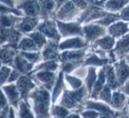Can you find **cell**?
<instances>
[{
    "label": "cell",
    "mask_w": 129,
    "mask_h": 118,
    "mask_svg": "<svg viewBox=\"0 0 129 118\" xmlns=\"http://www.w3.org/2000/svg\"><path fill=\"white\" fill-rule=\"evenodd\" d=\"M12 28H5L0 27V47L8 44Z\"/></svg>",
    "instance_id": "obj_44"
},
{
    "label": "cell",
    "mask_w": 129,
    "mask_h": 118,
    "mask_svg": "<svg viewBox=\"0 0 129 118\" xmlns=\"http://www.w3.org/2000/svg\"><path fill=\"white\" fill-rule=\"evenodd\" d=\"M105 79H106V85H108L113 91L119 90L121 87L119 80L116 76L115 70H114L113 65L112 63L105 65Z\"/></svg>",
    "instance_id": "obj_29"
},
{
    "label": "cell",
    "mask_w": 129,
    "mask_h": 118,
    "mask_svg": "<svg viewBox=\"0 0 129 118\" xmlns=\"http://www.w3.org/2000/svg\"><path fill=\"white\" fill-rule=\"evenodd\" d=\"M56 20V19H55ZM58 30L61 34V39H67L70 37L81 36L83 37V25L78 21H71V22H63V21L56 20Z\"/></svg>",
    "instance_id": "obj_5"
},
{
    "label": "cell",
    "mask_w": 129,
    "mask_h": 118,
    "mask_svg": "<svg viewBox=\"0 0 129 118\" xmlns=\"http://www.w3.org/2000/svg\"><path fill=\"white\" fill-rule=\"evenodd\" d=\"M61 63L58 60H48V61H41L38 64L34 66L33 70V73H35L37 72H58L60 70Z\"/></svg>",
    "instance_id": "obj_26"
},
{
    "label": "cell",
    "mask_w": 129,
    "mask_h": 118,
    "mask_svg": "<svg viewBox=\"0 0 129 118\" xmlns=\"http://www.w3.org/2000/svg\"><path fill=\"white\" fill-rule=\"evenodd\" d=\"M117 61L126 58L129 54V34L119 38L117 41L114 49L112 50Z\"/></svg>",
    "instance_id": "obj_18"
},
{
    "label": "cell",
    "mask_w": 129,
    "mask_h": 118,
    "mask_svg": "<svg viewBox=\"0 0 129 118\" xmlns=\"http://www.w3.org/2000/svg\"><path fill=\"white\" fill-rule=\"evenodd\" d=\"M113 68L115 70L116 76L120 86H122L127 80H129V65L126 59H121L114 63Z\"/></svg>",
    "instance_id": "obj_19"
},
{
    "label": "cell",
    "mask_w": 129,
    "mask_h": 118,
    "mask_svg": "<svg viewBox=\"0 0 129 118\" xmlns=\"http://www.w3.org/2000/svg\"><path fill=\"white\" fill-rule=\"evenodd\" d=\"M2 65H3V64H2V63H1V62H0V69H1V67H2Z\"/></svg>",
    "instance_id": "obj_59"
},
{
    "label": "cell",
    "mask_w": 129,
    "mask_h": 118,
    "mask_svg": "<svg viewBox=\"0 0 129 118\" xmlns=\"http://www.w3.org/2000/svg\"><path fill=\"white\" fill-rule=\"evenodd\" d=\"M0 3L12 8H16V0H0Z\"/></svg>",
    "instance_id": "obj_51"
},
{
    "label": "cell",
    "mask_w": 129,
    "mask_h": 118,
    "mask_svg": "<svg viewBox=\"0 0 129 118\" xmlns=\"http://www.w3.org/2000/svg\"><path fill=\"white\" fill-rule=\"evenodd\" d=\"M52 118H56V117H52Z\"/></svg>",
    "instance_id": "obj_60"
},
{
    "label": "cell",
    "mask_w": 129,
    "mask_h": 118,
    "mask_svg": "<svg viewBox=\"0 0 129 118\" xmlns=\"http://www.w3.org/2000/svg\"><path fill=\"white\" fill-rule=\"evenodd\" d=\"M65 82L70 86V90H77L84 86V82L83 79L72 74H65L64 75Z\"/></svg>",
    "instance_id": "obj_36"
},
{
    "label": "cell",
    "mask_w": 129,
    "mask_h": 118,
    "mask_svg": "<svg viewBox=\"0 0 129 118\" xmlns=\"http://www.w3.org/2000/svg\"><path fill=\"white\" fill-rule=\"evenodd\" d=\"M36 30L41 32L48 41H54L57 42L61 41V34L59 33L57 23L54 19H41V22L38 25Z\"/></svg>",
    "instance_id": "obj_4"
},
{
    "label": "cell",
    "mask_w": 129,
    "mask_h": 118,
    "mask_svg": "<svg viewBox=\"0 0 129 118\" xmlns=\"http://www.w3.org/2000/svg\"><path fill=\"white\" fill-rule=\"evenodd\" d=\"M8 13H12L14 15L18 16V17H23V13L21 12L20 10L16 7V8H12V7H9L7 5H4V4L0 3V15L2 14H8Z\"/></svg>",
    "instance_id": "obj_43"
},
{
    "label": "cell",
    "mask_w": 129,
    "mask_h": 118,
    "mask_svg": "<svg viewBox=\"0 0 129 118\" xmlns=\"http://www.w3.org/2000/svg\"><path fill=\"white\" fill-rule=\"evenodd\" d=\"M83 38L86 40L87 42H95L101 37L108 34L107 28L98 25L96 23H89V24L83 25Z\"/></svg>",
    "instance_id": "obj_7"
},
{
    "label": "cell",
    "mask_w": 129,
    "mask_h": 118,
    "mask_svg": "<svg viewBox=\"0 0 129 118\" xmlns=\"http://www.w3.org/2000/svg\"><path fill=\"white\" fill-rule=\"evenodd\" d=\"M121 114H122L123 115H125L126 118H129V99L127 101V105H126V107L125 108V109L121 112Z\"/></svg>",
    "instance_id": "obj_54"
},
{
    "label": "cell",
    "mask_w": 129,
    "mask_h": 118,
    "mask_svg": "<svg viewBox=\"0 0 129 118\" xmlns=\"http://www.w3.org/2000/svg\"><path fill=\"white\" fill-rule=\"evenodd\" d=\"M83 62H65L61 63L60 70L64 72V74H70L71 72H75L79 67L83 66Z\"/></svg>",
    "instance_id": "obj_39"
},
{
    "label": "cell",
    "mask_w": 129,
    "mask_h": 118,
    "mask_svg": "<svg viewBox=\"0 0 129 118\" xmlns=\"http://www.w3.org/2000/svg\"><path fill=\"white\" fill-rule=\"evenodd\" d=\"M21 17L14 15L12 13L2 14L0 15V27L5 28H12L15 27Z\"/></svg>",
    "instance_id": "obj_33"
},
{
    "label": "cell",
    "mask_w": 129,
    "mask_h": 118,
    "mask_svg": "<svg viewBox=\"0 0 129 118\" xmlns=\"http://www.w3.org/2000/svg\"><path fill=\"white\" fill-rule=\"evenodd\" d=\"M64 72L61 70L58 72V77L56 79V82L51 92V98H52V104H56L58 100H60L61 96L62 95L63 92L65 91V79H64Z\"/></svg>",
    "instance_id": "obj_21"
},
{
    "label": "cell",
    "mask_w": 129,
    "mask_h": 118,
    "mask_svg": "<svg viewBox=\"0 0 129 118\" xmlns=\"http://www.w3.org/2000/svg\"><path fill=\"white\" fill-rule=\"evenodd\" d=\"M58 72H37L34 73V77L37 79L41 86L46 88L47 90L52 92L56 79L58 77Z\"/></svg>",
    "instance_id": "obj_12"
},
{
    "label": "cell",
    "mask_w": 129,
    "mask_h": 118,
    "mask_svg": "<svg viewBox=\"0 0 129 118\" xmlns=\"http://www.w3.org/2000/svg\"><path fill=\"white\" fill-rule=\"evenodd\" d=\"M71 113L70 110L64 108L60 104H54L51 107V115L52 117L56 118H66Z\"/></svg>",
    "instance_id": "obj_38"
},
{
    "label": "cell",
    "mask_w": 129,
    "mask_h": 118,
    "mask_svg": "<svg viewBox=\"0 0 129 118\" xmlns=\"http://www.w3.org/2000/svg\"><path fill=\"white\" fill-rule=\"evenodd\" d=\"M90 99L89 93L85 86L77 90L65 89L62 95L60 98L59 104L73 112H81L84 109L85 103Z\"/></svg>",
    "instance_id": "obj_2"
},
{
    "label": "cell",
    "mask_w": 129,
    "mask_h": 118,
    "mask_svg": "<svg viewBox=\"0 0 129 118\" xmlns=\"http://www.w3.org/2000/svg\"><path fill=\"white\" fill-rule=\"evenodd\" d=\"M42 61L48 60H58L60 61L61 51L59 50V42L54 41H48L47 45L41 50Z\"/></svg>",
    "instance_id": "obj_14"
},
{
    "label": "cell",
    "mask_w": 129,
    "mask_h": 118,
    "mask_svg": "<svg viewBox=\"0 0 129 118\" xmlns=\"http://www.w3.org/2000/svg\"><path fill=\"white\" fill-rule=\"evenodd\" d=\"M89 47V42L81 36L70 37L64 39L59 42L60 51H66V50H84Z\"/></svg>",
    "instance_id": "obj_9"
},
{
    "label": "cell",
    "mask_w": 129,
    "mask_h": 118,
    "mask_svg": "<svg viewBox=\"0 0 129 118\" xmlns=\"http://www.w3.org/2000/svg\"><path fill=\"white\" fill-rule=\"evenodd\" d=\"M116 39L111 36L110 34H106V35L101 37L95 42H93V47L98 48L99 50H101L103 51L110 52L114 49L116 44Z\"/></svg>",
    "instance_id": "obj_28"
},
{
    "label": "cell",
    "mask_w": 129,
    "mask_h": 118,
    "mask_svg": "<svg viewBox=\"0 0 129 118\" xmlns=\"http://www.w3.org/2000/svg\"><path fill=\"white\" fill-rule=\"evenodd\" d=\"M29 99L33 101V110L36 118H52L51 92L43 86H37L31 92Z\"/></svg>",
    "instance_id": "obj_1"
},
{
    "label": "cell",
    "mask_w": 129,
    "mask_h": 118,
    "mask_svg": "<svg viewBox=\"0 0 129 118\" xmlns=\"http://www.w3.org/2000/svg\"><path fill=\"white\" fill-rule=\"evenodd\" d=\"M24 16L34 18H41V6L39 0H22L17 5Z\"/></svg>",
    "instance_id": "obj_11"
},
{
    "label": "cell",
    "mask_w": 129,
    "mask_h": 118,
    "mask_svg": "<svg viewBox=\"0 0 129 118\" xmlns=\"http://www.w3.org/2000/svg\"><path fill=\"white\" fill-rule=\"evenodd\" d=\"M18 54V50L16 48L11 45L5 44L0 47V62L3 65L13 67L14 60Z\"/></svg>",
    "instance_id": "obj_15"
},
{
    "label": "cell",
    "mask_w": 129,
    "mask_h": 118,
    "mask_svg": "<svg viewBox=\"0 0 129 118\" xmlns=\"http://www.w3.org/2000/svg\"><path fill=\"white\" fill-rule=\"evenodd\" d=\"M119 118H126V116H125V115H122V114H121V116H120V117H119Z\"/></svg>",
    "instance_id": "obj_58"
},
{
    "label": "cell",
    "mask_w": 129,
    "mask_h": 118,
    "mask_svg": "<svg viewBox=\"0 0 129 118\" xmlns=\"http://www.w3.org/2000/svg\"><path fill=\"white\" fill-rule=\"evenodd\" d=\"M107 33L113 38H121L126 34H129V25L127 22L119 20L113 23L107 28Z\"/></svg>",
    "instance_id": "obj_22"
},
{
    "label": "cell",
    "mask_w": 129,
    "mask_h": 118,
    "mask_svg": "<svg viewBox=\"0 0 129 118\" xmlns=\"http://www.w3.org/2000/svg\"><path fill=\"white\" fill-rule=\"evenodd\" d=\"M111 63L109 57H103L98 53H91L87 55L86 58L83 62V66H94V67H104L105 65Z\"/></svg>",
    "instance_id": "obj_25"
},
{
    "label": "cell",
    "mask_w": 129,
    "mask_h": 118,
    "mask_svg": "<svg viewBox=\"0 0 129 118\" xmlns=\"http://www.w3.org/2000/svg\"><path fill=\"white\" fill-rule=\"evenodd\" d=\"M12 69H13L12 67L8 65H2L0 69V86H5L8 83V79L10 78Z\"/></svg>",
    "instance_id": "obj_42"
},
{
    "label": "cell",
    "mask_w": 129,
    "mask_h": 118,
    "mask_svg": "<svg viewBox=\"0 0 129 118\" xmlns=\"http://www.w3.org/2000/svg\"><path fill=\"white\" fill-rule=\"evenodd\" d=\"M2 89L5 93L10 107H12L14 109H18L19 103L22 100H21V96L19 94L17 86H16V83L6 84L2 86Z\"/></svg>",
    "instance_id": "obj_13"
},
{
    "label": "cell",
    "mask_w": 129,
    "mask_h": 118,
    "mask_svg": "<svg viewBox=\"0 0 129 118\" xmlns=\"http://www.w3.org/2000/svg\"><path fill=\"white\" fill-rule=\"evenodd\" d=\"M35 65L31 63L18 51L12 68L17 70L21 75H32Z\"/></svg>",
    "instance_id": "obj_16"
},
{
    "label": "cell",
    "mask_w": 129,
    "mask_h": 118,
    "mask_svg": "<svg viewBox=\"0 0 129 118\" xmlns=\"http://www.w3.org/2000/svg\"><path fill=\"white\" fill-rule=\"evenodd\" d=\"M105 85H106V79H105V66H104L98 72V79L90 94V99L98 101L99 93L102 91V89L105 87Z\"/></svg>",
    "instance_id": "obj_24"
},
{
    "label": "cell",
    "mask_w": 129,
    "mask_h": 118,
    "mask_svg": "<svg viewBox=\"0 0 129 118\" xmlns=\"http://www.w3.org/2000/svg\"><path fill=\"white\" fill-rule=\"evenodd\" d=\"M125 59H126V63H128V65H129V54H128L127 56H126V58H125Z\"/></svg>",
    "instance_id": "obj_57"
},
{
    "label": "cell",
    "mask_w": 129,
    "mask_h": 118,
    "mask_svg": "<svg viewBox=\"0 0 129 118\" xmlns=\"http://www.w3.org/2000/svg\"><path fill=\"white\" fill-rule=\"evenodd\" d=\"M112 92H113V90L108 85H105V87L102 89V91L99 93L98 101H100L102 102L106 103V104H110L111 101H112Z\"/></svg>",
    "instance_id": "obj_41"
},
{
    "label": "cell",
    "mask_w": 129,
    "mask_h": 118,
    "mask_svg": "<svg viewBox=\"0 0 129 118\" xmlns=\"http://www.w3.org/2000/svg\"><path fill=\"white\" fill-rule=\"evenodd\" d=\"M82 118H99L100 116V113L90 108H84L83 111L80 112Z\"/></svg>",
    "instance_id": "obj_45"
},
{
    "label": "cell",
    "mask_w": 129,
    "mask_h": 118,
    "mask_svg": "<svg viewBox=\"0 0 129 118\" xmlns=\"http://www.w3.org/2000/svg\"><path fill=\"white\" fill-rule=\"evenodd\" d=\"M66 118H82L79 112H71Z\"/></svg>",
    "instance_id": "obj_56"
},
{
    "label": "cell",
    "mask_w": 129,
    "mask_h": 118,
    "mask_svg": "<svg viewBox=\"0 0 129 118\" xmlns=\"http://www.w3.org/2000/svg\"><path fill=\"white\" fill-rule=\"evenodd\" d=\"M20 76H21V74L19 73L17 70H15V69H12V72H11L10 78H9V79H8V83H7V84H12V83H16L18 80H19V79L20 78Z\"/></svg>",
    "instance_id": "obj_47"
},
{
    "label": "cell",
    "mask_w": 129,
    "mask_h": 118,
    "mask_svg": "<svg viewBox=\"0 0 129 118\" xmlns=\"http://www.w3.org/2000/svg\"><path fill=\"white\" fill-rule=\"evenodd\" d=\"M84 108H90V109L96 110L99 113H100V115L116 112L115 110L111 108V106L109 104H106V103L102 102L100 101H95V100H90V99H89L86 101Z\"/></svg>",
    "instance_id": "obj_27"
},
{
    "label": "cell",
    "mask_w": 129,
    "mask_h": 118,
    "mask_svg": "<svg viewBox=\"0 0 129 118\" xmlns=\"http://www.w3.org/2000/svg\"><path fill=\"white\" fill-rule=\"evenodd\" d=\"M81 13L82 11L70 0L56 11L54 14V19L63 22L77 21V19Z\"/></svg>",
    "instance_id": "obj_3"
},
{
    "label": "cell",
    "mask_w": 129,
    "mask_h": 118,
    "mask_svg": "<svg viewBox=\"0 0 129 118\" xmlns=\"http://www.w3.org/2000/svg\"><path fill=\"white\" fill-rule=\"evenodd\" d=\"M27 35H28L29 37L35 42L36 46H37V48L39 49L40 51L46 46L47 43H48V40L38 30H35V31H34V32L30 33V34H27Z\"/></svg>",
    "instance_id": "obj_37"
},
{
    "label": "cell",
    "mask_w": 129,
    "mask_h": 118,
    "mask_svg": "<svg viewBox=\"0 0 129 118\" xmlns=\"http://www.w3.org/2000/svg\"><path fill=\"white\" fill-rule=\"evenodd\" d=\"M41 6V19H54L56 12V5L54 0H39Z\"/></svg>",
    "instance_id": "obj_23"
},
{
    "label": "cell",
    "mask_w": 129,
    "mask_h": 118,
    "mask_svg": "<svg viewBox=\"0 0 129 118\" xmlns=\"http://www.w3.org/2000/svg\"><path fill=\"white\" fill-rule=\"evenodd\" d=\"M119 16H120V20L125 21V22H129V5H126L119 12Z\"/></svg>",
    "instance_id": "obj_49"
},
{
    "label": "cell",
    "mask_w": 129,
    "mask_h": 118,
    "mask_svg": "<svg viewBox=\"0 0 129 118\" xmlns=\"http://www.w3.org/2000/svg\"><path fill=\"white\" fill-rule=\"evenodd\" d=\"M54 3H55L56 5V8H57V10L60 8L61 6H62L64 4H66L68 1H70V0H54ZM56 10V11H57Z\"/></svg>",
    "instance_id": "obj_53"
},
{
    "label": "cell",
    "mask_w": 129,
    "mask_h": 118,
    "mask_svg": "<svg viewBox=\"0 0 129 118\" xmlns=\"http://www.w3.org/2000/svg\"><path fill=\"white\" fill-rule=\"evenodd\" d=\"M70 1H71L78 9H80L82 12L84 11L89 5V3L87 0H70Z\"/></svg>",
    "instance_id": "obj_46"
},
{
    "label": "cell",
    "mask_w": 129,
    "mask_h": 118,
    "mask_svg": "<svg viewBox=\"0 0 129 118\" xmlns=\"http://www.w3.org/2000/svg\"><path fill=\"white\" fill-rule=\"evenodd\" d=\"M120 91L124 92V93L126 94V96H127V98L129 99V80L126 81V82L125 83V84L123 85L122 86H121V87H120Z\"/></svg>",
    "instance_id": "obj_52"
},
{
    "label": "cell",
    "mask_w": 129,
    "mask_h": 118,
    "mask_svg": "<svg viewBox=\"0 0 129 118\" xmlns=\"http://www.w3.org/2000/svg\"><path fill=\"white\" fill-rule=\"evenodd\" d=\"M8 118H17L15 109L12 107H10V110H9V117Z\"/></svg>",
    "instance_id": "obj_55"
},
{
    "label": "cell",
    "mask_w": 129,
    "mask_h": 118,
    "mask_svg": "<svg viewBox=\"0 0 129 118\" xmlns=\"http://www.w3.org/2000/svg\"><path fill=\"white\" fill-rule=\"evenodd\" d=\"M98 79V72L97 68L94 66H89L88 67V72H87V75L84 79V86L87 88L89 93L90 94L93 86L95 85L96 81Z\"/></svg>",
    "instance_id": "obj_32"
},
{
    "label": "cell",
    "mask_w": 129,
    "mask_h": 118,
    "mask_svg": "<svg viewBox=\"0 0 129 118\" xmlns=\"http://www.w3.org/2000/svg\"><path fill=\"white\" fill-rule=\"evenodd\" d=\"M19 52H28V51H40L35 42L28 35H24L20 40L17 47Z\"/></svg>",
    "instance_id": "obj_31"
},
{
    "label": "cell",
    "mask_w": 129,
    "mask_h": 118,
    "mask_svg": "<svg viewBox=\"0 0 129 118\" xmlns=\"http://www.w3.org/2000/svg\"><path fill=\"white\" fill-rule=\"evenodd\" d=\"M107 13H108V12H106L104 8L89 5L88 7L84 11H83L82 13L80 14L79 18L77 19V21L81 24L86 25L102 19Z\"/></svg>",
    "instance_id": "obj_6"
},
{
    "label": "cell",
    "mask_w": 129,
    "mask_h": 118,
    "mask_svg": "<svg viewBox=\"0 0 129 118\" xmlns=\"http://www.w3.org/2000/svg\"><path fill=\"white\" fill-rule=\"evenodd\" d=\"M87 49L77 50L61 51L60 55V63L65 62H84L87 57Z\"/></svg>",
    "instance_id": "obj_17"
},
{
    "label": "cell",
    "mask_w": 129,
    "mask_h": 118,
    "mask_svg": "<svg viewBox=\"0 0 129 118\" xmlns=\"http://www.w3.org/2000/svg\"><path fill=\"white\" fill-rule=\"evenodd\" d=\"M128 98L123 92L119 90L113 91L112 92V101L110 102V106L112 109L118 112H122L127 105Z\"/></svg>",
    "instance_id": "obj_20"
},
{
    "label": "cell",
    "mask_w": 129,
    "mask_h": 118,
    "mask_svg": "<svg viewBox=\"0 0 129 118\" xmlns=\"http://www.w3.org/2000/svg\"><path fill=\"white\" fill-rule=\"evenodd\" d=\"M119 20H120L119 12V13L108 12V13H107L104 18L99 19V20H97V21H95V22H92V23H96V24L100 25V26L104 27V28H108L111 25H112L113 23L117 22V21H119Z\"/></svg>",
    "instance_id": "obj_35"
},
{
    "label": "cell",
    "mask_w": 129,
    "mask_h": 118,
    "mask_svg": "<svg viewBox=\"0 0 129 118\" xmlns=\"http://www.w3.org/2000/svg\"><path fill=\"white\" fill-rule=\"evenodd\" d=\"M10 106L9 105V102L7 101V98L5 96V93L4 92L3 89H2V86H0V109L1 108H5L6 107Z\"/></svg>",
    "instance_id": "obj_48"
},
{
    "label": "cell",
    "mask_w": 129,
    "mask_h": 118,
    "mask_svg": "<svg viewBox=\"0 0 129 118\" xmlns=\"http://www.w3.org/2000/svg\"><path fill=\"white\" fill-rule=\"evenodd\" d=\"M17 118H36L34 113V110L31 108L29 102L21 101L18 108Z\"/></svg>",
    "instance_id": "obj_34"
},
{
    "label": "cell",
    "mask_w": 129,
    "mask_h": 118,
    "mask_svg": "<svg viewBox=\"0 0 129 118\" xmlns=\"http://www.w3.org/2000/svg\"><path fill=\"white\" fill-rule=\"evenodd\" d=\"M87 1H88L89 5H95V6L104 8L107 0H87Z\"/></svg>",
    "instance_id": "obj_50"
},
{
    "label": "cell",
    "mask_w": 129,
    "mask_h": 118,
    "mask_svg": "<svg viewBox=\"0 0 129 118\" xmlns=\"http://www.w3.org/2000/svg\"><path fill=\"white\" fill-rule=\"evenodd\" d=\"M27 61L31 63L36 65L42 61L41 51H28V52H19Z\"/></svg>",
    "instance_id": "obj_40"
},
{
    "label": "cell",
    "mask_w": 129,
    "mask_h": 118,
    "mask_svg": "<svg viewBox=\"0 0 129 118\" xmlns=\"http://www.w3.org/2000/svg\"><path fill=\"white\" fill-rule=\"evenodd\" d=\"M31 76L32 75H21L19 80L16 82V86L21 96V100L26 102H28L31 92L37 87Z\"/></svg>",
    "instance_id": "obj_8"
},
{
    "label": "cell",
    "mask_w": 129,
    "mask_h": 118,
    "mask_svg": "<svg viewBox=\"0 0 129 118\" xmlns=\"http://www.w3.org/2000/svg\"><path fill=\"white\" fill-rule=\"evenodd\" d=\"M41 18H34L23 16L19 19L18 23L14 28L24 35H27L30 33L34 32L37 29L38 25L41 22Z\"/></svg>",
    "instance_id": "obj_10"
},
{
    "label": "cell",
    "mask_w": 129,
    "mask_h": 118,
    "mask_svg": "<svg viewBox=\"0 0 129 118\" xmlns=\"http://www.w3.org/2000/svg\"><path fill=\"white\" fill-rule=\"evenodd\" d=\"M127 5H129V0H107L104 9L108 12L119 13Z\"/></svg>",
    "instance_id": "obj_30"
}]
</instances>
